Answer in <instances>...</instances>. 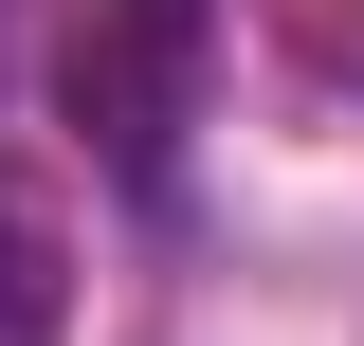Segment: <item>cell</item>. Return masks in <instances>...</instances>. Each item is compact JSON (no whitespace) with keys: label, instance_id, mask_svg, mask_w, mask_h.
Segmentation results:
<instances>
[{"label":"cell","instance_id":"cell-1","mask_svg":"<svg viewBox=\"0 0 364 346\" xmlns=\"http://www.w3.org/2000/svg\"><path fill=\"white\" fill-rule=\"evenodd\" d=\"M182 73H200V0H91L73 128L109 146V164H164V146H182Z\"/></svg>","mask_w":364,"mask_h":346},{"label":"cell","instance_id":"cell-2","mask_svg":"<svg viewBox=\"0 0 364 346\" xmlns=\"http://www.w3.org/2000/svg\"><path fill=\"white\" fill-rule=\"evenodd\" d=\"M55 310H73V273H55V219L0 201V346H55Z\"/></svg>","mask_w":364,"mask_h":346}]
</instances>
